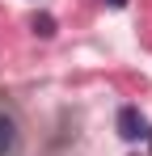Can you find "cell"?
<instances>
[{"mask_svg":"<svg viewBox=\"0 0 152 156\" xmlns=\"http://www.w3.org/2000/svg\"><path fill=\"white\" fill-rule=\"evenodd\" d=\"M118 135H123L127 144H135V139H148V118L139 114V105H123L118 110Z\"/></svg>","mask_w":152,"mask_h":156,"instance_id":"obj_1","label":"cell"},{"mask_svg":"<svg viewBox=\"0 0 152 156\" xmlns=\"http://www.w3.org/2000/svg\"><path fill=\"white\" fill-rule=\"evenodd\" d=\"M17 144H21V127H17V118H13V114H0V156H13Z\"/></svg>","mask_w":152,"mask_h":156,"instance_id":"obj_2","label":"cell"},{"mask_svg":"<svg viewBox=\"0 0 152 156\" xmlns=\"http://www.w3.org/2000/svg\"><path fill=\"white\" fill-rule=\"evenodd\" d=\"M30 30H34L38 38H55V17H51V13H34V17H30Z\"/></svg>","mask_w":152,"mask_h":156,"instance_id":"obj_3","label":"cell"},{"mask_svg":"<svg viewBox=\"0 0 152 156\" xmlns=\"http://www.w3.org/2000/svg\"><path fill=\"white\" fill-rule=\"evenodd\" d=\"M106 4H110V9H127V0H106Z\"/></svg>","mask_w":152,"mask_h":156,"instance_id":"obj_4","label":"cell"}]
</instances>
